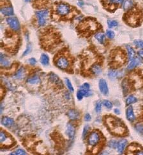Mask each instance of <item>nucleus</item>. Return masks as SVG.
<instances>
[{"label": "nucleus", "instance_id": "obj_1", "mask_svg": "<svg viewBox=\"0 0 143 155\" xmlns=\"http://www.w3.org/2000/svg\"><path fill=\"white\" fill-rule=\"evenodd\" d=\"M106 125L109 130L114 134L122 135L126 132L125 125L119 119L113 116H109L106 120Z\"/></svg>", "mask_w": 143, "mask_h": 155}, {"label": "nucleus", "instance_id": "obj_2", "mask_svg": "<svg viewBox=\"0 0 143 155\" xmlns=\"http://www.w3.org/2000/svg\"><path fill=\"white\" fill-rule=\"evenodd\" d=\"M101 135L99 132L94 131L89 134L88 138V144L89 146L95 147L100 143Z\"/></svg>", "mask_w": 143, "mask_h": 155}, {"label": "nucleus", "instance_id": "obj_3", "mask_svg": "<svg viewBox=\"0 0 143 155\" xmlns=\"http://www.w3.org/2000/svg\"><path fill=\"white\" fill-rule=\"evenodd\" d=\"M0 143L5 147H10L14 143L13 139L7 133L1 131L0 133Z\"/></svg>", "mask_w": 143, "mask_h": 155}, {"label": "nucleus", "instance_id": "obj_4", "mask_svg": "<svg viewBox=\"0 0 143 155\" xmlns=\"http://www.w3.org/2000/svg\"><path fill=\"white\" fill-rule=\"evenodd\" d=\"M49 14V11L47 10H40L36 12V15L38 18V22L40 26L44 25L46 22V18Z\"/></svg>", "mask_w": 143, "mask_h": 155}, {"label": "nucleus", "instance_id": "obj_5", "mask_svg": "<svg viewBox=\"0 0 143 155\" xmlns=\"http://www.w3.org/2000/svg\"><path fill=\"white\" fill-rule=\"evenodd\" d=\"M70 12V8L69 6L66 4L60 3L57 6L56 12L58 15L61 16L66 15Z\"/></svg>", "mask_w": 143, "mask_h": 155}, {"label": "nucleus", "instance_id": "obj_6", "mask_svg": "<svg viewBox=\"0 0 143 155\" xmlns=\"http://www.w3.org/2000/svg\"><path fill=\"white\" fill-rule=\"evenodd\" d=\"M70 64V62L68 60V59L65 57H60L57 59L56 65L58 67L62 69L68 68Z\"/></svg>", "mask_w": 143, "mask_h": 155}, {"label": "nucleus", "instance_id": "obj_7", "mask_svg": "<svg viewBox=\"0 0 143 155\" xmlns=\"http://www.w3.org/2000/svg\"><path fill=\"white\" fill-rule=\"evenodd\" d=\"M6 22L10 28L14 31H17L20 29L19 22L16 17H9L6 19Z\"/></svg>", "mask_w": 143, "mask_h": 155}, {"label": "nucleus", "instance_id": "obj_8", "mask_svg": "<svg viewBox=\"0 0 143 155\" xmlns=\"http://www.w3.org/2000/svg\"><path fill=\"white\" fill-rule=\"evenodd\" d=\"M99 88L103 95H107L109 93V88L107 83L104 79H100L99 81Z\"/></svg>", "mask_w": 143, "mask_h": 155}, {"label": "nucleus", "instance_id": "obj_9", "mask_svg": "<svg viewBox=\"0 0 143 155\" xmlns=\"http://www.w3.org/2000/svg\"><path fill=\"white\" fill-rule=\"evenodd\" d=\"M90 95H92L90 91H89L88 89L84 88L82 87H81L80 88V90L77 93V98L79 100H82L84 96L88 97Z\"/></svg>", "mask_w": 143, "mask_h": 155}, {"label": "nucleus", "instance_id": "obj_10", "mask_svg": "<svg viewBox=\"0 0 143 155\" xmlns=\"http://www.w3.org/2000/svg\"><path fill=\"white\" fill-rule=\"evenodd\" d=\"M66 133L69 138L73 139L74 137L75 134H76V129H75V126L73 124L70 123L67 124Z\"/></svg>", "mask_w": 143, "mask_h": 155}, {"label": "nucleus", "instance_id": "obj_11", "mask_svg": "<svg viewBox=\"0 0 143 155\" xmlns=\"http://www.w3.org/2000/svg\"><path fill=\"white\" fill-rule=\"evenodd\" d=\"M113 62L117 64V65H119V64H123L124 62V56L123 55L122 52H118L116 53L113 56Z\"/></svg>", "mask_w": 143, "mask_h": 155}, {"label": "nucleus", "instance_id": "obj_12", "mask_svg": "<svg viewBox=\"0 0 143 155\" xmlns=\"http://www.w3.org/2000/svg\"><path fill=\"white\" fill-rule=\"evenodd\" d=\"M81 25H82L83 29H84L85 31H86L87 29H89L90 31H94L96 29V24H95L93 21H88V22H85L81 24Z\"/></svg>", "mask_w": 143, "mask_h": 155}, {"label": "nucleus", "instance_id": "obj_13", "mask_svg": "<svg viewBox=\"0 0 143 155\" xmlns=\"http://www.w3.org/2000/svg\"><path fill=\"white\" fill-rule=\"evenodd\" d=\"M126 119H127L129 121H130V122H133V121H134L136 117H135L133 107H132V106H129V107L127 108V110H126Z\"/></svg>", "mask_w": 143, "mask_h": 155}, {"label": "nucleus", "instance_id": "obj_14", "mask_svg": "<svg viewBox=\"0 0 143 155\" xmlns=\"http://www.w3.org/2000/svg\"><path fill=\"white\" fill-rule=\"evenodd\" d=\"M68 116L69 117L70 120H76L79 118L80 114L78 111L75 110H70L68 111L67 113Z\"/></svg>", "mask_w": 143, "mask_h": 155}, {"label": "nucleus", "instance_id": "obj_15", "mask_svg": "<svg viewBox=\"0 0 143 155\" xmlns=\"http://www.w3.org/2000/svg\"><path fill=\"white\" fill-rule=\"evenodd\" d=\"M126 144H127V141L126 139H122L118 142L117 149H118V151L120 154H122V153H123V152L124 151V149H125Z\"/></svg>", "mask_w": 143, "mask_h": 155}, {"label": "nucleus", "instance_id": "obj_16", "mask_svg": "<svg viewBox=\"0 0 143 155\" xmlns=\"http://www.w3.org/2000/svg\"><path fill=\"white\" fill-rule=\"evenodd\" d=\"M13 123H14V122L13 120L9 117H3L1 120V124L5 126L9 127V126H12Z\"/></svg>", "mask_w": 143, "mask_h": 155}, {"label": "nucleus", "instance_id": "obj_17", "mask_svg": "<svg viewBox=\"0 0 143 155\" xmlns=\"http://www.w3.org/2000/svg\"><path fill=\"white\" fill-rule=\"evenodd\" d=\"M1 12L4 15L10 16L13 15V10L11 6H8V7H2L1 8Z\"/></svg>", "mask_w": 143, "mask_h": 155}, {"label": "nucleus", "instance_id": "obj_18", "mask_svg": "<svg viewBox=\"0 0 143 155\" xmlns=\"http://www.w3.org/2000/svg\"><path fill=\"white\" fill-rule=\"evenodd\" d=\"M140 62H141V60H140V59L139 58H133V59H132L131 62L128 66V69H132L136 67L137 66H138L140 64Z\"/></svg>", "mask_w": 143, "mask_h": 155}, {"label": "nucleus", "instance_id": "obj_19", "mask_svg": "<svg viewBox=\"0 0 143 155\" xmlns=\"http://www.w3.org/2000/svg\"><path fill=\"white\" fill-rule=\"evenodd\" d=\"M137 21H138V17H137V15L135 14V13L130 15V16L128 18V22H129V24H131V25L136 24Z\"/></svg>", "mask_w": 143, "mask_h": 155}, {"label": "nucleus", "instance_id": "obj_20", "mask_svg": "<svg viewBox=\"0 0 143 155\" xmlns=\"http://www.w3.org/2000/svg\"><path fill=\"white\" fill-rule=\"evenodd\" d=\"M27 81L29 83H30V84H37L40 82V78H39V76L35 75V76H32V77L28 79Z\"/></svg>", "mask_w": 143, "mask_h": 155}, {"label": "nucleus", "instance_id": "obj_21", "mask_svg": "<svg viewBox=\"0 0 143 155\" xmlns=\"http://www.w3.org/2000/svg\"><path fill=\"white\" fill-rule=\"evenodd\" d=\"M40 62L43 66H47L49 63V57L46 54H42L40 58Z\"/></svg>", "mask_w": 143, "mask_h": 155}, {"label": "nucleus", "instance_id": "obj_22", "mask_svg": "<svg viewBox=\"0 0 143 155\" xmlns=\"http://www.w3.org/2000/svg\"><path fill=\"white\" fill-rule=\"evenodd\" d=\"M24 73H25V71H24V69L21 67L16 72V74L15 75V78L17 79H22V78H24Z\"/></svg>", "mask_w": 143, "mask_h": 155}, {"label": "nucleus", "instance_id": "obj_23", "mask_svg": "<svg viewBox=\"0 0 143 155\" xmlns=\"http://www.w3.org/2000/svg\"><path fill=\"white\" fill-rule=\"evenodd\" d=\"M92 71L93 73L95 74V75H99V74H100V72H101V71H102L101 67H100L99 65H97V64H96V65H94L92 67Z\"/></svg>", "mask_w": 143, "mask_h": 155}, {"label": "nucleus", "instance_id": "obj_24", "mask_svg": "<svg viewBox=\"0 0 143 155\" xmlns=\"http://www.w3.org/2000/svg\"><path fill=\"white\" fill-rule=\"evenodd\" d=\"M126 47L128 51V53H129V59H130V60H132V59H133V57H134V56H135L134 50H133V48H132L130 45H127Z\"/></svg>", "mask_w": 143, "mask_h": 155}, {"label": "nucleus", "instance_id": "obj_25", "mask_svg": "<svg viewBox=\"0 0 143 155\" xmlns=\"http://www.w3.org/2000/svg\"><path fill=\"white\" fill-rule=\"evenodd\" d=\"M95 37L99 43H103V41H104L105 40V36L103 34L98 33L95 35Z\"/></svg>", "mask_w": 143, "mask_h": 155}, {"label": "nucleus", "instance_id": "obj_26", "mask_svg": "<svg viewBox=\"0 0 143 155\" xmlns=\"http://www.w3.org/2000/svg\"><path fill=\"white\" fill-rule=\"evenodd\" d=\"M132 5L133 3L132 2V1H130V0H126V1H125V3L123 4V9L125 10H129L132 6Z\"/></svg>", "mask_w": 143, "mask_h": 155}, {"label": "nucleus", "instance_id": "obj_27", "mask_svg": "<svg viewBox=\"0 0 143 155\" xmlns=\"http://www.w3.org/2000/svg\"><path fill=\"white\" fill-rule=\"evenodd\" d=\"M108 75L110 79H115V78L117 77V76H118V71L114 69L110 70V71H109Z\"/></svg>", "mask_w": 143, "mask_h": 155}, {"label": "nucleus", "instance_id": "obj_28", "mask_svg": "<svg viewBox=\"0 0 143 155\" xmlns=\"http://www.w3.org/2000/svg\"><path fill=\"white\" fill-rule=\"evenodd\" d=\"M137 102V99H136L134 96H133V95H130V96H129L126 100V105L132 104L135 103V102Z\"/></svg>", "mask_w": 143, "mask_h": 155}, {"label": "nucleus", "instance_id": "obj_29", "mask_svg": "<svg viewBox=\"0 0 143 155\" xmlns=\"http://www.w3.org/2000/svg\"><path fill=\"white\" fill-rule=\"evenodd\" d=\"M0 61H1V65L4 66H8L10 64V62L8 60H6L5 59V57L3 56V55L2 53H1V59H0Z\"/></svg>", "mask_w": 143, "mask_h": 155}, {"label": "nucleus", "instance_id": "obj_30", "mask_svg": "<svg viewBox=\"0 0 143 155\" xmlns=\"http://www.w3.org/2000/svg\"><path fill=\"white\" fill-rule=\"evenodd\" d=\"M49 78H50V80H51L52 82H54V83H59V78H58V76L56 75L55 74L51 73V76H49Z\"/></svg>", "mask_w": 143, "mask_h": 155}, {"label": "nucleus", "instance_id": "obj_31", "mask_svg": "<svg viewBox=\"0 0 143 155\" xmlns=\"http://www.w3.org/2000/svg\"><path fill=\"white\" fill-rule=\"evenodd\" d=\"M10 154L13 155H25L27 154V153H26V151L24 150H23V149H17V150H16V151L13 152V153H10Z\"/></svg>", "mask_w": 143, "mask_h": 155}, {"label": "nucleus", "instance_id": "obj_32", "mask_svg": "<svg viewBox=\"0 0 143 155\" xmlns=\"http://www.w3.org/2000/svg\"><path fill=\"white\" fill-rule=\"evenodd\" d=\"M65 83H66V87H68L69 90H70L71 92H73L74 91V89H73V86H72L70 81L69 80V79H65Z\"/></svg>", "mask_w": 143, "mask_h": 155}, {"label": "nucleus", "instance_id": "obj_33", "mask_svg": "<svg viewBox=\"0 0 143 155\" xmlns=\"http://www.w3.org/2000/svg\"><path fill=\"white\" fill-rule=\"evenodd\" d=\"M107 24H108L109 27L110 28H111L116 27L117 25H118V23L116 21H111V20H109V21H107Z\"/></svg>", "mask_w": 143, "mask_h": 155}, {"label": "nucleus", "instance_id": "obj_34", "mask_svg": "<svg viewBox=\"0 0 143 155\" xmlns=\"http://www.w3.org/2000/svg\"><path fill=\"white\" fill-rule=\"evenodd\" d=\"M103 104L104 105V106L106 107H107V109H111L112 107V104L111 103V102H110L108 100H104L103 101Z\"/></svg>", "mask_w": 143, "mask_h": 155}, {"label": "nucleus", "instance_id": "obj_35", "mask_svg": "<svg viewBox=\"0 0 143 155\" xmlns=\"http://www.w3.org/2000/svg\"><path fill=\"white\" fill-rule=\"evenodd\" d=\"M136 129L139 133H141L143 136V125H140V124H137L136 125Z\"/></svg>", "mask_w": 143, "mask_h": 155}, {"label": "nucleus", "instance_id": "obj_36", "mask_svg": "<svg viewBox=\"0 0 143 155\" xmlns=\"http://www.w3.org/2000/svg\"><path fill=\"white\" fill-rule=\"evenodd\" d=\"M89 125H86L84 126V129H83V133H82V138L84 139L86 137V136L87 135V133H88V131H89Z\"/></svg>", "mask_w": 143, "mask_h": 155}, {"label": "nucleus", "instance_id": "obj_37", "mask_svg": "<svg viewBox=\"0 0 143 155\" xmlns=\"http://www.w3.org/2000/svg\"><path fill=\"white\" fill-rule=\"evenodd\" d=\"M102 110V102L100 101L97 102L96 104V106H95V110H96V113H100Z\"/></svg>", "mask_w": 143, "mask_h": 155}, {"label": "nucleus", "instance_id": "obj_38", "mask_svg": "<svg viewBox=\"0 0 143 155\" xmlns=\"http://www.w3.org/2000/svg\"><path fill=\"white\" fill-rule=\"evenodd\" d=\"M134 44L139 48H143V41L142 40H135Z\"/></svg>", "mask_w": 143, "mask_h": 155}, {"label": "nucleus", "instance_id": "obj_39", "mask_svg": "<svg viewBox=\"0 0 143 155\" xmlns=\"http://www.w3.org/2000/svg\"><path fill=\"white\" fill-rule=\"evenodd\" d=\"M106 35H107V37L108 38H111V39H112L114 38L115 33H114V31H112L108 30V31H107V32H106Z\"/></svg>", "mask_w": 143, "mask_h": 155}, {"label": "nucleus", "instance_id": "obj_40", "mask_svg": "<svg viewBox=\"0 0 143 155\" xmlns=\"http://www.w3.org/2000/svg\"><path fill=\"white\" fill-rule=\"evenodd\" d=\"M31 47L30 45H28V47H27V49L26 50L25 52H24V53H23V56H24L25 55L28 54L29 52H31Z\"/></svg>", "mask_w": 143, "mask_h": 155}, {"label": "nucleus", "instance_id": "obj_41", "mask_svg": "<svg viewBox=\"0 0 143 155\" xmlns=\"http://www.w3.org/2000/svg\"><path fill=\"white\" fill-rule=\"evenodd\" d=\"M109 1L112 4H119L123 2V0H109Z\"/></svg>", "mask_w": 143, "mask_h": 155}, {"label": "nucleus", "instance_id": "obj_42", "mask_svg": "<svg viewBox=\"0 0 143 155\" xmlns=\"http://www.w3.org/2000/svg\"><path fill=\"white\" fill-rule=\"evenodd\" d=\"M91 116L90 114H88V113H87V114H86V115L84 116V120L86 121V122H89V121L91 120Z\"/></svg>", "mask_w": 143, "mask_h": 155}, {"label": "nucleus", "instance_id": "obj_43", "mask_svg": "<svg viewBox=\"0 0 143 155\" xmlns=\"http://www.w3.org/2000/svg\"><path fill=\"white\" fill-rule=\"evenodd\" d=\"M117 145H118V142H116L115 141H111L109 143V145L111 147H112V148H115V147L117 146Z\"/></svg>", "mask_w": 143, "mask_h": 155}, {"label": "nucleus", "instance_id": "obj_44", "mask_svg": "<svg viewBox=\"0 0 143 155\" xmlns=\"http://www.w3.org/2000/svg\"><path fill=\"white\" fill-rule=\"evenodd\" d=\"M29 64H30L31 65H33V66L35 65V64H36V60H35L34 58H31V59H29Z\"/></svg>", "mask_w": 143, "mask_h": 155}, {"label": "nucleus", "instance_id": "obj_45", "mask_svg": "<svg viewBox=\"0 0 143 155\" xmlns=\"http://www.w3.org/2000/svg\"><path fill=\"white\" fill-rule=\"evenodd\" d=\"M82 87L84 88L88 89V90H89V85L88 84V83H84Z\"/></svg>", "mask_w": 143, "mask_h": 155}, {"label": "nucleus", "instance_id": "obj_46", "mask_svg": "<svg viewBox=\"0 0 143 155\" xmlns=\"http://www.w3.org/2000/svg\"><path fill=\"white\" fill-rule=\"evenodd\" d=\"M138 55L139 56L143 58V50H140L138 52Z\"/></svg>", "mask_w": 143, "mask_h": 155}, {"label": "nucleus", "instance_id": "obj_47", "mask_svg": "<svg viewBox=\"0 0 143 155\" xmlns=\"http://www.w3.org/2000/svg\"><path fill=\"white\" fill-rule=\"evenodd\" d=\"M114 112H115L116 114H120V112H119V110H118V109H115V110H114Z\"/></svg>", "mask_w": 143, "mask_h": 155}, {"label": "nucleus", "instance_id": "obj_48", "mask_svg": "<svg viewBox=\"0 0 143 155\" xmlns=\"http://www.w3.org/2000/svg\"><path fill=\"white\" fill-rule=\"evenodd\" d=\"M79 4H81V5L83 4V2H82V1H81V0H79Z\"/></svg>", "mask_w": 143, "mask_h": 155}, {"label": "nucleus", "instance_id": "obj_49", "mask_svg": "<svg viewBox=\"0 0 143 155\" xmlns=\"http://www.w3.org/2000/svg\"><path fill=\"white\" fill-rule=\"evenodd\" d=\"M26 1H30V0H26Z\"/></svg>", "mask_w": 143, "mask_h": 155}]
</instances>
